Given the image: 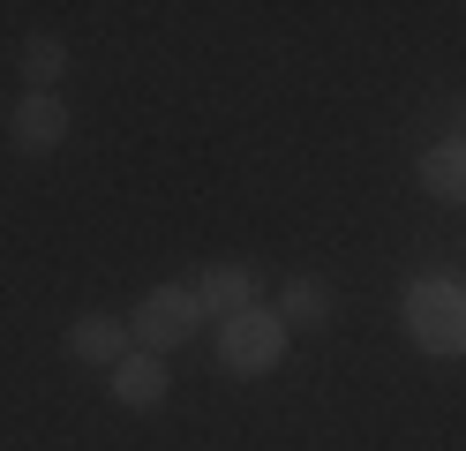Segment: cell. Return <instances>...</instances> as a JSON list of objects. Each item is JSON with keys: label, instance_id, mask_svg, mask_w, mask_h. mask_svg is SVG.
<instances>
[{"label": "cell", "instance_id": "cell-1", "mask_svg": "<svg viewBox=\"0 0 466 451\" xmlns=\"http://www.w3.org/2000/svg\"><path fill=\"white\" fill-rule=\"evenodd\" d=\"M406 331L421 354H466V293L451 279H414L406 286Z\"/></svg>", "mask_w": 466, "mask_h": 451}, {"label": "cell", "instance_id": "cell-2", "mask_svg": "<svg viewBox=\"0 0 466 451\" xmlns=\"http://www.w3.org/2000/svg\"><path fill=\"white\" fill-rule=\"evenodd\" d=\"M196 323H203L196 293H188V286H158V293H143V309L128 316V339H136L143 354H166V346L196 339Z\"/></svg>", "mask_w": 466, "mask_h": 451}, {"label": "cell", "instance_id": "cell-3", "mask_svg": "<svg viewBox=\"0 0 466 451\" xmlns=\"http://www.w3.org/2000/svg\"><path fill=\"white\" fill-rule=\"evenodd\" d=\"M279 354H286V316H271V309H248V316L218 323V361H226L233 376H264Z\"/></svg>", "mask_w": 466, "mask_h": 451}, {"label": "cell", "instance_id": "cell-4", "mask_svg": "<svg viewBox=\"0 0 466 451\" xmlns=\"http://www.w3.org/2000/svg\"><path fill=\"white\" fill-rule=\"evenodd\" d=\"M8 136H15V150L46 159V150H61V136H68V106L53 98V90H23V106L8 113Z\"/></svg>", "mask_w": 466, "mask_h": 451}, {"label": "cell", "instance_id": "cell-5", "mask_svg": "<svg viewBox=\"0 0 466 451\" xmlns=\"http://www.w3.org/2000/svg\"><path fill=\"white\" fill-rule=\"evenodd\" d=\"M188 293H196V309H203V316L233 323V316H248V309H256V271H248V263H211Z\"/></svg>", "mask_w": 466, "mask_h": 451}, {"label": "cell", "instance_id": "cell-6", "mask_svg": "<svg viewBox=\"0 0 466 451\" xmlns=\"http://www.w3.org/2000/svg\"><path fill=\"white\" fill-rule=\"evenodd\" d=\"M113 399L136 406V414H151L166 399V361L158 354H121V361H113Z\"/></svg>", "mask_w": 466, "mask_h": 451}, {"label": "cell", "instance_id": "cell-7", "mask_svg": "<svg viewBox=\"0 0 466 451\" xmlns=\"http://www.w3.org/2000/svg\"><path fill=\"white\" fill-rule=\"evenodd\" d=\"M68 354L113 369V361L128 354V323H121V316H76V323H68Z\"/></svg>", "mask_w": 466, "mask_h": 451}, {"label": "cell", "instance_id": "cell-8", "mask_svg": "<svg viewBox=\"0 0 466 451\" xmlns=\"http://www.w3.org/2000/svg\"><path fill=\"white\" fill-rule=\"evenodd\" d=\"M421 189L444 196V203H466V136L459 143H436L429 159H421Z\"/></svg>", "mask_w": 466, "mask_h": 451}, {"label": "cell", "instance_id": "cell-9", "mask_svg": "<svg viewBox=\"0 0 466 451\" xmlns=\"http://www.w3.org/2000/svg\"><path fill=\"white\" fill-rule=\"evenodd\" d=\"M286 316H294V331H324L331 323V286L324 279H294L286 286Z\"/></svg>", "mask_w": 466, "mask_h": 451}, {"label": "cell", "instance_id": "cell-10", "mask_svg": "<svg viewBox=\"0 0 466 451\" xmlns=\"http://www.w3.org/2000/svg\"><path fill=\"white\" fill-rule=\"evenodd\" d=\"M61 68H68L61 38H31V46H23V76H31V90H53V83H61Z\"/></svg>", "mask_w": 466, "mask_h": 451}]
</instances>
